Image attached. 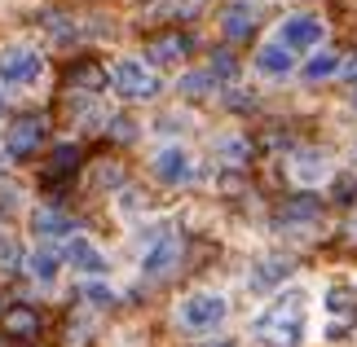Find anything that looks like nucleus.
Wrapping results in <instances>:
<instances>
[{
	"mask_svg": "<svg viewBox=\"0 0 357 347\" xmlns=\"http://www.w3.org/2000/svg\"><path fill=\"white\" fill-rule=\"evenodd\" d=\"M252 339L265 347H305L309 343V290L287 286L278 290L252 321Z\"/></svg>",
	"mask_w": 357,
	"mask_h": 347,
	"instance_id": "nucleus-1",
	"label": "nucleus"
},
{
	"mask_svg": "<svg viewBox=\"0 0 357 347\" xmlns=\"http://www.w3.org/2000/svg\"><path fill=\"white\" fill-rule=\"evenodd\" d=\"M49 79V62L36 45H5L0 49V88L36 92Z\"/></svg>",
	"mask_w": 357,
	"mask_h": 347,
	"instance_id": "nucleus-2",
	"label": "nucleus"
},
{
	"mask_svg": "<svg viewBox=\"0 0 357 347\" xmlns=\"http://www.w3.org/2000/svg\"><path fill=\"white\" fill-rule=\"evenodd\" d=\"M229 321V299L221 290H195L176 303V325L185 334H216Z\"/></svg>",
	"mask_w": 357,
	"mask_h": 347,
	"instance_id": "nucleus-3",
	"label": "nucleus"
},
{
	"mask_svg": "<svg viewBox=\"0 0 357 347\" xmlns=\"http://www.w3.org/2000/svg\"><path fill=\"white\" fill-rule=\"evenodd\" d=\"M111 84L119 97H128V102H155L159 97V75L155 66L142 62V58H115L111 62Z\"/></svg>",
	"mask_w": 357,
	"mask_h": 347,
	"instance_id": "nucleus-4",
	"label": "nucleus"
},
{
	"mask_svg": "<svg viewBox=\"0 0 357 347\" xmlns=\"http://www.w3.org/2000/svg\"><path fill=\"white\" fill-rule=\"evenodd\" d=\"M273 40H278L282 49H291V53H313L326 40V22L318 13H291V18L278 22V35Z\"/></svg>",
	"mask_w": 357,
	"mask_h": 347,
	"instance_id": "nucleus-5",
	"label": "nucleus"
},
{
	"mask_svg": "<svg viewBox=\"0 0 357 347\" xmlns=\"http://www.w3.org/2000/svg\"><path fill=\"white\" fill-rule=\"evenodd\" d=\"M150 172H155L159 185H190L195 180V154L185 145H159L155 159H150Z\"/></svg>",
	"mask_w": 357,
	"mask_h": 347,
	"instance_id": "nucleus-6",
	"label": "nucleus"
},
{
	"mask_svg": "<svg viewBox=\"0 0 357 347\" xmlns=\"http://www.w3.org/2000/svg\"><path fill=\"white\" fill-rule=\"evenodd\" d=\"M66 264H71L75 273L93 277V282L111 273V259H106V251H102L93 238H84V233H71V238H66Z\"/></svg>",
	"mask_w": 357,
	"mask_h": 347,
	"instance_id": "nucleus-7",
	"label": "nucleus"
},
{
	"mask_svg": "<svg viewBox=\"0 0 357 347\" xmlns=\"http://www.w3.org/2000/svg\"><path fill=\"white\" fill-rule=\"evenodd\" d=\"M176 259H181V242H176V233L163 229L155 242H146V255H142V273L150 282H159V277H168L176 268Z\"/></svg>",
	"mask_w": 357,
	"mask_h": 347,
	"instance_id": "nucleus-8",
	"label": "nucleus"
},
{
	"mask_svg": "<svg viewBox=\"0 0 357 347\" xmlns=\"http://www.w3.org/2000/svg\"><path fill=\"white\" fill-rule=\"evenodd\" d=\"M331 176H335V168H331V159H326L322 150H296V154H291V180L300 189L326 185Z\"/></svg>",
	"mask_w": 357,
	"mask_h": 347,
	"instance_id": "nucleus-9",
	"label": "nucleus"
},
{
	"mask_svg": "<svg viewBox=\"0 0 357 347\" xmlns=\"http://www.w3.org/2000/svg\"><path fill=\"white\" fill-rule=\"evenodd\" d=\"M40 141H45V119H18L5 128V154L9 159H26L36 154Z\"/></svg>",
	"mask_w": 357,
	"mask_h": 347,
	"instance_id": "nucleus-10",
	"label": "nucleus"
},
{
	"mask_svg": "<svg viewBox=\"0 0 357 347\" xmlns=\"http://www.w3.org/2000/svg\"><path fill=\"white\" fill-rule=\"evenodd\" d=\"M291 273L296 268H291V259H287V255H265L252 273H247V286L260 290V295H269V290H278L282 282H291Z\"/></svg>",
	"mask_w": 357,
	"mask_h": 347,
	"instance_id": "nucleus-11",
	"label": "nucleus"
},
{
	"mask_svg": "<svg viewBox=\"0 0 357 347\" xmlns=\"http://www.w3.org/2000/svg\"><path fill=\"white\" fill-rule=\"evenodd\" d=\"M256 75L260 79H287L296 71V58H291V49H282L278 40H265V45L256 49Z\"/></svg>",
	"mask_w": 357,
	"mask_h": 347,
	"instance_id": "nucleus-12",
	"label": "nucleus"
},
{
	"mask_svg": "<svg viewBox=\"0 0 357 347\" xmlns=\"http://www.w3.org/2000/svg\"><path fill=\"white\" fill-rule=\"evenodd\" d=\"M326 316H331V330L326 334H344V330L357 321V295H349V290H326Z\"/></svg>",
	"mask_w": 357,
	"mask_h": 347,
	"instance_id": "nucleus-13",
	"label": "nucleus"
},
{
	"mask_svg": "<svg viewBox=\"0 0 357 347\" xmlns=\"http://www.w3.org/2000/svg\"><path fill=\"white\" fill-rule=\"evenodd\" d=\"M221 31L229 40H243V35L256 31V5L252 0H229L225 13H221Z\"/></svg>",
	"mask_w": 357,
	"mask_h": 347,
	"instance_id": "nucleus-14",
	"label": "nucleus"
},
{
	"mask_svg": "<svg viewBox=\"0 0 357 347\" xmlns=\"http://www.w3.org/2000/svg\"><path fill=\"white\" fill-rule=\"evenodd\" d=\"M31 229H36L45 242H53V238H71V233H75L71 216H62L58 207H36V211H31Z\"/></svg>",
	"mask_w": 357,
	"mask_h": 347,
	"instance_id": "nucleus-15",
	"label": "nucleus"
},
{
	"mask_svg": "<svg viewBox=\"0 0 357 347\" xmlns=\"http://www.w3.org/2000/svg\"><path fill=\"white\" fill-rule=\"evenodd\" d=\"M26 273H31V282H36V286L53 290V286H58V273H62V259H58V251H49V246H40V251H31V259H26Z\"/></svg>",
	"mask_w": 357,
	"mask_h": 347,
	"instance_id": "nucleus-16",
	"label": "nucleus"
},
{
	"mask_svg": "<svg viewBox=\"0 0 357 347\" xmlns=\"http://www.w3.org/2000/svg\"><path fill=\"white\" fill-rule=\"evenodd\" d=\"M340 66H344V62H340V53H326V49H318V53H313V58H309L305 66H300V75H305L309 84H322V79L340 75Z\"/></svg>",
	"mask_w": 357,
	"mask_h": 347,
	"instance_id": "nucleus-17",
	"label": "nucleus"
},
{
	"mask_svg": "<svg viewBox=\"0 0 357 347\" xmlns=\"http://www.w3.org/2000/svg\"><path fill=\"white\" fill-rule=\"evenodd\" d=\"M318 202L313 198H296V202H287L282 207V216H278V229H296V225H318Z\"/></svg>",
	"mask_w": 357,
	"mask_h": 347,
	"instance_id": "nucleus-18",
	"label": "nucleus"
},
{
	"mask_svg": "<svg viewBox=\"0 0 357 347\" xmlns=\"http://www.w3.org/2000/svg\"><path fill=\"white\" fill-rule=\"evenodd\" d=\"M185 53H190V40H185V35H163V40H155V45H150L146 58L159 62V66H172V62H181Z\"/></svg>",
	"mask_w": 357,
	"mask_h": 347,
	"instance_id": "nucleus-19",
	"label": "nucleus"
},
{
	"mask_svg": "<svg viewBox=\"0 0 357 347\" xmlns=\"http://www.w3.org/2000/svg\"><path fill=\"white\" fill-rule=\"evenodd\" d=\"M212 88H216L212 71H185L181 79H176V92H185V97H208Z\"/></svg>",
	"mask_w": 357,
	"mask_h": 347,
	"instance_id": "nucleus-20",
	"label": "nucleus"
},
{
	"mask_svg": "<svg viewBox=\"0 0 357 347\" xmlns=\"http://www.w3.org/2000/svg\"><path fill=\"white\" fill-rule=\"evenodd\" d=\"M216 154H221L229 168H238V163H247V141L238 132H225V136H216Z\"/></svg>",
	"mask_w": 357,
	"mask_h": 347,
	"instance_id": "nucleus-21",
	"label": "nucleus"
},
{
	"mask_svg": "<svg viewBox=\"0 0 357 347\" xmlns=\"http://www.w3.org/2000/svg\"><path fill=\"white\" fill-rule=\"evenodd\" d=\"M22 264V246L13 242V233H0V273H13Z\"/></svg>",
	"mask_w": 357,
	"mask_h": 347,
	"instance_id": "nucleus-22",
	"label": "nucleus"
},
{
	"mask_svg": "<svg viewBox=\"0 0 357 347\" xmlns=\"http://www.w3.org/2000/svg\"><path fill=\"white\" fill-rule=\"evenodd\" d=\"M36 312H26V308H18V312H9L5 316V330H9V334H36Z\"/></svg>",
	"mask_w": 357,
	"mask_h": 347,
	"instance_id": "nucleus-23",
	"label": "nucleus"
},
{
	"mask_svg": "<svg viewBox=\"0 0 357 347\" xmlns=\"http://www.w3.org/2000/svg\"><path fill=\"white\" fill-rule=\"evenodd\" d=\"M208 71H212V79H234L238 75V62H234V53H212V66H208Z\"/></svg>",
	"mask_w": 357,
	"mask_h": 347,
	"instance_id": "nucleus-24",
	"label": "nucleus"
},
{
	"mask_svg": "<svg viewBox=\"0 0 357 347\" xmlns=\"http://www.w3.org/2000/svg\"><path fill=\"white\" fill-rule=\"evenodd\" d=\"M84 299L93 303V308H111V303H115V290L102 286V282H89V286H84Z\"/></svg>",
	"mask_w": 357,
	"mask_h": 347,
	"instance_id": "nucleus-25",
	"label": "nucleus"
},
{
	"mask_svg": "<svg viewBox=\"0 0 357 347\" xmlns=\"http://www.w3.org/2000/svg\"><path fill=\"white\" fill-rule=\"evenodd\" d=\"M331 180H335L340 202H353V198H357V180H353V176H331Z\"/></svg>",
	"mask_w": 357,
	"mask_h": 347,
	"instance_id": "nucleus-26",
	"label": "nucleus"
},
{
	"mask_svg": "<svg viewBox=\"0 0 357 347\" xmlns=\"http://www.w3.org/2000/svg\"><path fill=\"white\" fill-rule=\"evenodd\" d=\"M111 132L119 136V141H132V136H137V123L132 119H111Z\"/></svg>",
	"mask_w": 357,
	"mask_h": 347,
	"instance_id": "nucleus-27",
	"label": "nucleus"
},
{
	"mask_svg": "<svg viewBox=\"0 0 357 347\" xmlns=\"http://www.w3.org/2000/svg\"><path fill=\"white\" fill-rule=\"evenodd\" d=\"M225 106H234V110H256V97H247L243 88H234V92L225 97Z\"/></svg>",
	"mask_w": 357,
	"mask_h": 347,
	"instance_id": "nucleus-28",
	"label": "nucleus"
},
{
	"mask_svg": "<svg viewBox=\"0 0 357 347\" xmlns=\"http://www.w3.org/2000/svg\"><path fill=\"white\" fill-rule=\"evenodd\" d=\"M137 198H142V193H132V189L119 193V211H128V216H132V211H146V202H137Z\"/></svg>",
	"mask_w": 357,
	"mask_h": 347,
	"instance_id": "nucleus-29",
	"label": "nucleus"
},
{
	"mask_svg": "<svg viewBox=\"0 0 357 347\" xmlns=\"http://www.w3.org/2000/svg\"><path fill=\"white\" fill-rule=\"evenodd\" d=\"M93 180H98V185H119V168H98Z\"/></svg>",
	"mask_w": 357,
	"mask_h": 347,
	"instance_id": "nucleus-30",
	"label": "nucleus"
},
{
	"mask_svg": "<svg viewBox=\"0 0 357 347\" xmlns=\"http://www.w3.org/2000/svg\"><path fill=\"white\" fill-rule=\"evenodd\" d=\"M340 75H344V79H353V84H357V58H353V62H344V66H340Z\"/></svg>",
	"mask_w": 357,
	"mask_h": 347,
	"instance_id": "nucleus-31",
	"label": "nucleus"
},
{
	"mask_svg": "<svg viewBox=\"0 0 357 347\" xmlns=\"http://www.w3.org/2000/svg\"><path fill=\"white\" fill-rule=\"evenodd\" d=\"M203 347H234V343H229V339H221V343H203Z\"/></svg>",
	"mask_w": 357,
	"mask_h": 347,
	"instance_id": "nucleus-32",
	"label": "nucleus"
},
{
	"mask_svg": "<svg viewBox=\"0 0 357 347\" xmlns=\"http://www.w3.org/2000/svg\"><path fill=\"white\" fill-rule=\"evenodd\" d=\"M349 238H353V242H357V220H353V225H349Z\"/></svg>",
	"mask_w": 357,
	"mask_h": 347,
	"instance_id": "nucleus-33",
	"label": "nucleus"
},
{
	"mask_svg": "<svg viewBox=\"0 0 357 347\" xmlns=\"http://www.w3.org/2000/svg\"><path fill=\"white\" fill-rule=\"evenodd\" d=\"M0 115H5V97H0Z\"/></svg>",
	"mask_w": 357,
	"mask_h": 347,
	"instance_id": "nucleus-34",
	"label": "nucleus"
},
{
	"mask_svg": "<svg viewBox=\"0 0 357 347\" xmlns=\"http://www.w3.org/2000/svg\"><path fill=\"white\" fill-rule=\"evenodd\" d=\"M353 106H357V92H353Z\"/></svg>",
	"mask_w": 357,
	"mask_h": 347,
	"instance_id": "nucleus-35",
	"label": "nucleus"
}]
</instances>
